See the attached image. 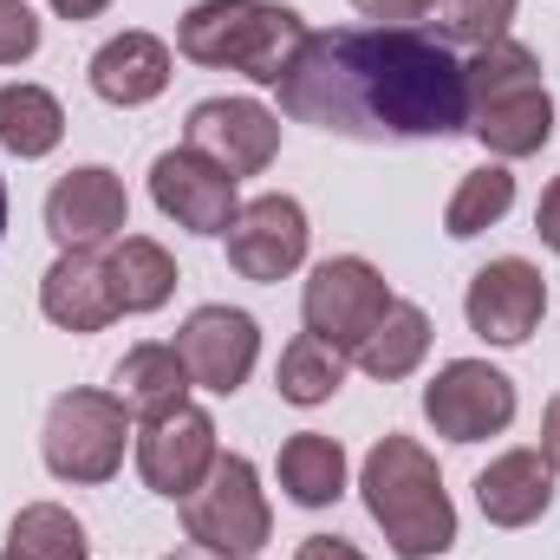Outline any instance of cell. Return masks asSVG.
Instances as JSON below:
<instances>
[{
    "mask_svg": "<svg viewBox=\"0 0 560 560\" xmlns=\"http://www.w3.org/2000/svg\"><path fill=\"white\" fill-rule=\"evenodd\" d=\"M275 92L293 125L359 143H418L469 131L463 59L418 26L306 33Z\"/></svg>",
    "mask_w": 560,
    "mask_h": 560,
    "instance_id": "1",
    "label": "cell"
},
{
    "mask_svg": "<svg viewBox=\"0 0 560 560\" xmlns=\"http://www.w3.org/2000/svg\"><path fill=\"white\" fill-rule=\"evenodd\" d=\"M365 509L372 522L385 528L392 555L398 560H430L456 548V509L443 495V476H436V456L411 443V436H378L372 456H365Z\"/></svg>",
    "mask_w": 560,
    "mask_h": 560,
    "instance_id": "2",
    "label": "cell"
},
{
    "mask_svg": "<svg viewBox=\"0 0 560 560\" xmlns=\"http://www.w3.org/2000/svg\"><path fill=\"white\" fill-rule=\"evenodd\" d=\"M300 39H306V20L280 0H202L176 26L183 59H196L209 72H242L255 85L287 79Z\"/></svg>",
    "mask_w": 560,
    "mask_h": 560,
    "instance_id": "3",
    "label": "cell"
},
{
    "mask_svg": "<svg viewBox=\"0 0 560 560\" xmlns=\"http://www.w3.org/2000/svg\"><path fill=\"white\" fill-rule=\"evenodd\" d=\"M463 92H469V131L502 163L509 156H535L555 138V98L541 85V59L522 39L476 46V59L463 66Z\"/></svg>",
    "mask_w": 560,
    "mask_h": 560,
    "instance_id": "4",
    "label": "cell"
},
{
    "mask_svg": "<svg viewBox=\"0 0 560 560\" xmlns=\"http://www.w3.org/2000/svg\"><path fill=\"white\" fill-rule=\"evenodd\" d=\"M183 528L202 555L215 560H255L275 535V515H268V495H261V476L248 456H215L209 482L183 502Z\"/></svg>",
    "mask_w": 560,
    "mask_h": 560,
    "instance_id": "5",
    "label": "cell"
},
{
    "mask_svg": "<svg viewBox=\"0 0 560 560\" xmlns=\"http://www.w3.org/2000/svg\"><path fill=\"white\" fill-rule=\"evenodd\" d=\"M125 436H131V411L118 405V392H66L46 411L39 450L59 482H112L125 463Z\"/></svg>",
    "mask_w": 560,
    "mask_h": 560,
    "instance_id": "6",
    "label": "cell"
},
{
    "mask_svg": "<svg viewBox=\"0 0 560 560\" xmlns=\"http://www.w3.org/2000/svg\"><path fill=\"white\" fill-rule=\"evenodd\" d=\"M385 306H392V287H385V275H378L365 255H332V261H319L313 280H306V293H300L306 332H319V339L339 346V352H359L365 332L385 319Z\"/></svg>",
    "mask_w": 560,
    "mask_h": 560,
    "instance_id": "7",
    "label": "cell"
},
{
    "mask_svg": "<svg viewBox=\"0 0 560 560\" xmlns=\"http://www.w3.org/2000/svg\"><path fill=\"white\" fill-rule=\"evenodd\" d=\"M423 418L450 443H482L515 423V378L495 372L489 359H450L423 385Z\"/></svg>",
    "mask_w": 560,
    "mask_h": 560,
    "instance_id": "8",
    "label": "cell"
},
{
    "mask_svg": "<svg viewBox=\"0 0 560 560\" xmlns=\"http://www.w3.org/2000/svg\"><path fill=\"white\" fill-rule=\"evenodd\" d=\"M150 202L189 229V235H229V222L242 215V196H235V176L215 170L209 156H196L189 143L183 150H163L150 163Z\"/></svg>",
    "mask_w": 560,
    "mask_h": 560,
    "instance_id": "9",
    "label": "cell"
},
{
    "mask_svg": "<svg viewBox=\"0 0 560 560\" xmlns=\"http://www.w3.org/2000/svg\"><path fill=\"white\" fill-rule=\"evenodd\" d=\"M176 352L189 365V385L215 392V398H235L261 359V326L242 313V306H196L176 332Z\"/></svg>",
    "mask_w": 560,
    "mask_h": 560,
    "instance_id": "10",
    "label": "cell"
},
{
    "mask_svg": "<svg viewBox=\"0 0 560 560\" xmlns=\"http://www.w3.org/2000/svg\"><path fill=\"white\" fill-rule=\"evenodd\" d=\"M183 143L242 183V176H261L275 163L280 118L268 105H255V98H202L189 112V125H183Z\"/></svg>",
    "mask_w": 560,
    "mask_h": 560,
    "instance_id": "11",
    "label": "cell"
},
{
    "mask_svg": "<svg viewBox=\"0 0 560 560\" xmlns=\"http://www.w3.org/2000/svg\"><path fill=\"white\" fill-rule=\"evenodd\" d=\"M306 209L293 202V196H255V202H242V215L229 222V268L242 280H261V287H275L287 280L300 261H306Z\"/></svg>",
    "mask_w": 560,
    "mask_h": 560,
    "instance_id": "12",
    "label": "cell"
},
{
    "mask_svg": "<svg viewBox=\"0 0 560 560\" xmlns=\"http://www.w3.org/2000/svg\"><path fill=\"white\" fill-rule=\"evenodd\" d=\"M215 418L209 411H196V405H183V411H170V418H150L138 436V469L143 482L156 489V495H170V502H189L202 482H209V469H215Z\"/></svg>",
    "mask_w": 560,
    "mask_h": 560,
    "instance_id": "13",
    "label": "cell"
},
{
    "mask_svg": "<svg viewBox=\"0 0 560 560\" xmlns=\"http://www.w3.org/2000/svg\"><path fill=\"white\" fill-rule=\"evenodd\" d=\"M125 222H131V196H125V176L105 163L59 176L46 196V235L59 248H105L125 235Z\"/></svg>",
    "mask_w": 560,
    "mask_h": 560,
    "instance_id": "14",
    "label": "cell"
},
{
    "mask_svg": "<svg viewBox=\"0 0 560 560\" xmlns=\"http://www.w3.org/2000/svg\"><path fill=\"white\" fill-rule=\"evenodd\" d=\"M463 313H469V332H476V339H489V346H522V339L541 326V313H548V280H541L535 261L502 255V261H489L482 275L469 280Z\"/></svg>",
    "mask_w": 560,
    "mask_h": 560,
    "instance_id": "15",
    "label": "cell"
},
{
    "mask_svg": "<svg viewBox=\"0 0 560 560\" xmlns=\"http://www.w3.org/2000/svg\"><path fill=\"white\" fill-rule=\"evenodd\" d=\"M39 313L59 332H105L118 319V293H112V268L98 248H59V261L39 280Z\"/></svg>",
    "mask_w": 560,
    "mask_h": 560,
    "instance_id": "16",
    "label": "cell"
},
{
    "mask_svg": "<svg viewBox=\"0 0 560 560\" xmlns=\"http://www.w3.org/2000/svg\"><path fill=\"white\" fill-rule=\"evenodd\" d=\"M170 46L156 39V33H118V39H105L98 52H92V92L105 98V105H125V112H138L150 98H163V85H170Z\"/></svg>",
    "mask_w": 560,
    "mask_h": 560,
    "instance_id": "17",
    "label": "cell"
},
{
    "mask_svg": "<svg viewBox=\"0 0 560 560\" xmlns=\"http://www.w3.org/2000/svg\"><path fill=\"white\" fill-rule=\"evenodd\" d=\"M548 502H555V463L541 450H509L476 476V509L495 528H528L548 515Z\"/></svg>",
    "mask_w": 560,
    "mask_h": 560,
    "instance_id": "18",
    "label": "cell"
},
{
    "mask_svg": "<svg viewBox=\"0 0 560 560\" xmlns=\"http://www.w3.org/2000/svg\"><path fill=\"white\" fill-rule=\"evenodd\" d=\"M118 405L131 411V418H170V411H183L189 405V365H183V352L176 346H131L125 359H118Z\"/></svg>",
    "mask_w": 560,
    "mask_h": 560,
    "instance_id": "19",
    "label": "cell"
},
{
    "mask_svg": "<svg viewBox=\"0 0 560 560\" xmlns=\"http://www.w3.org/2000/svg\"><path fill=\"white\" fill-rule=\"evenodd\" d=\"M423 352H430V313L411 306V300H392V306H385V319L365 332V346H359L352 359H359V372H365V378L398 385V378H411V372L423 365Z\"/></svg>",
    "mask_w": 560,
    "mask_h": 560,
    "instance_id": "20",
    "label": "cell"
},
{
    "mask_svg": "<svg viewBox=\"0 0 560 560\" xmlns=\"http://www.w3.org/2000/svg\"><path fill=\"white\" fill-rule=\"evenodd\" d=\"M280 489L300 509H332L346 495V450L319 430H300L280 443Z\"/></svg>",
    "mask_w": 560,
    "mask_h": 560,
    "instance_id": "21",
    "label": "cell"
},
{
    "mask_svg": "<svg viewBox=\"0 0 560 560\" xmlns=\"http://www.w3.org/2000/svg\"><path fill=\"white\" fill-rule=\"evenodd\" d=\"M105 268H112L118 313H156V306L176 293V261H170V248L150 242V235H125V242L105 255Z\"/></svg>",
    "mask_w": 560,
    "mask_h": 560,
    "instance_id": "22",
    "label": "cell"
},
{
    "mask_svg": "<svg viewBox=\"0 0 560 560\" xmlns=\"http://www.w3.org/2000/svg\"><path fill=\"white\" fill-rule=\"evenodd\" d=\"M339 385H346V352H339V346H326L319 332H300V339L280 352L275 392L287 398V405L313 411V405H326Z\"/></svg>",
    "mask_w": 560,
    "mask_h": 560,
    "instance_id": "23",
    "label": "cell"
},
{
    "mask_svg": "<svg viewBox=\"0 0 560 560\" xmlns=\"http://www.w3.org/2000/svg\"><path fill=\"white\" fill-rule=\"evenodd\" d=\"M66 138V112L46 85H0V143L13 156H46Z\"/></svg>",
    "mask_w": 560,
    "mask_h": 560,
    "instance_id": "24",
    "label": "cell"
},
{
    "mask_svg": "<svg viewBox=\"0 0 560 560\" xmlns=\"http://www.w3.org/2000/svg\"><path fill=\"white\" fill-rule=\"evenodd\" d=\"M85 555H92V541L72 522V509H59V502H33L7 528V560H85Z\"/></svg>",
    "mask_w": 560,
    "mask_h": 560,
    "instance_id": "25",
    "label": "cell"
},
{
    "mask_svg": "<svg viewBox=\"0 0 560 560\" xmlns=\"http://www.w3.org/2000/svg\"><path fill=\"white\" fill-rule=\"evenodd\" d=\"M509 209H515V176H509L502 163H482V170H469V176L456 183V196H450V209H443V229H450L456 242H469V235L495 229Z\"/></svg>",
    "mask_w": 560,
    "mask_h": 560,
    "instance_id": "26",
    "label": "cell"
},
{
    "mask_svg": "<svg viewBox=\"0 0 560 560\" xmlns=\"http://www.w3.org/2000/svg\"><path fill=\"white\" fill-rule=\"evenodd\" d=\"M522 0H436V39L443 46H495L509 39Z\"/></svg>",
    "mask_w": 560,
    "mask_h": 560,
    "instance_id": "27",
    "label": "cell"
},
{
    "mask_svg": "<svg viewBox=\"0 0 560 560\" xmlns=\"http://www.w3.org/2000/svg\"><path fill=\"white\" fill-rule=\"evenodd\" d=\"M39 52V13L26 0H0V66H20Z\"/></svg>",
    "mask_w": 560,
    "mask_h": 560,
    "instance_id": "28",
    "label": "cell"
},
{
    "mask_svg": "<svg viewBox=\"0 0 560 560\" xmlns=\"http://www.w3.org/2000/svg\"><path fill=\"white\" fill-rule=\"evenodd\" d=\"M359 13H372V20H385V26H411L423 13H436V0H352Z\"/></svg>",
    "mask_w": 560,
    "mask_h": 560,
    "instance_id": "29",
    "label": "cell"
},
{
    "mask_svg": "<svg viewBox=\"0 0 560 560\" xmlns=\"http://www.w3.org/2000/svg\"><path fill=\"white\" fill-rule=\"evenodd\" d=\"M535 235L560 255V176L548 183V196H541V209H535Z\"/></svg>",
    "mask_w": 560,
    "mask_h": 560,
    "instance_id": "30",
    "label": "cell"
},
{
    "mask_svg": "<svg viewBox=\"0 0 560 560\" xmlns=\"http://www.w3.org/2000/svg\"><path fill=\"white\" fill-rule=\"evenodd\" d=\"M300 560H365V555L339 535H313V541H300Z\"/></svg>",
    "mask_w": 560,
    "mask_h": 560,
    "instance_id": "31",
    "label": "cell"
},
{
    "mask_svg": "<svg viewBox=\"0 0 560 560\" xmlns=\"http://www.w3.org/2000/svg\"><path fill=\"white\" fill-rule=\"evenodd\" d=\"M541 456L560 469V392L548 398V411H541Z\"/></svg>",
    "mask_w": 560,
    "mask_h": 560,
    "instance_id": "32",
    "label": "cell"
},
{
    "mask_svg": "<svg viewBox=\"0 0 560 560\" xmlns=\"http://www.w3.org/2000/svg\"><path fill=\"white\" fill-rule=\"evenodd\" d=\"M112 0H52V13L59 20H92V13H105Z\"/></svg>",
    "mask_w": 560,
    "mask_h": 560,
    "instance_id": "33",
    "label": "cell"
},
{
    "mask_svg": "<svg viewBox=\"0 0 560 560\" xmlns=\"http://www.w3.org/2000/svg\"><path fill=\"white\" fill-rule=\"evenodd\" d=\"M163 560H215V555H202V548H176V555H163Z\"/></svg>",
    "mask_w": 560,
    "mask_h": 560,
    "instance_id": "34",
    "label": "cell"
},
{
    "mask_svg": "<svg viewBox=\"0 0 560 560\" xmlns=\"http://www.w3.org/2000/svg\"><path fill=\"white\" fill-rule=\"evenodd\" d=\"M0 235H7V189H0Z\"/></svg>",
    "mask_w": 560,
    "mask_h": 560,
    "instance_id": "35",
    "label": "cell"
},
{
    "mask_svg": "<svg viewBox=\"0 0 560 560\" xmlns=\"http://www.w3.org/2000/svg\"><path fill=\"white\" fill-rule=\"evenodd\" d=\"M0 560H7V555H0Z\"/></svg>",
    "mask_w": 560,
    "mask_h": 560,
    "instance_id": "36",
    "label": "cell"
}]
</instances>
